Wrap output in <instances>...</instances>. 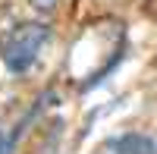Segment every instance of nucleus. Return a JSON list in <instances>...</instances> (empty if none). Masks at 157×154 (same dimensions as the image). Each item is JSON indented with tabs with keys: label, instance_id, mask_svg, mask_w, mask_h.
Wrapping results in <instances>:
<instances>
[{
	"label": "nucleus",
	"instance_id": "1",
	"mask_svg": "<svg viewBox=\"0 0 157 154\" xmlns=\"http://www.w3.org/2000/svg\"><path fill=\"white\" fill-rule=\"evenodd\" d=\"M47 41V29L44 25H22V29H16L10 35V41L3 44V63H6V69L13 75H22V72H29L35 66V60L38 54H41V47Z\"/></svg>",
	"mask_w": 157,
	"mask_h": 154
},
{
	"label": "nucleus",
	"instance_id": "3",
	"mask_svg": "<svg viewBox=\"0 0 157 154\" xmlns=\"http://www.w3.org/2000/svg\"><path fill=\"white\" fill-rule=\"evenodd\" d=\"M0 154H3V135H0Z\"/></svg>",
	"mask_w": 157,
	"mask_h": 154
},
{
	"label": "nucleus",
	"instance_id": "2",
	"mask_svg": "<svg viewBox=\"0 0 157 154\" xmlns=\"http://www.w3.org/2000/svg\"><path fill=\"white\" fill-rule=\"evenodd\" d=\"M110 148L116 154H157V142L151 135H141V132H126L120 138H113Z\"/></svg>",
	"mask_w": 157,
	"mask_h": 154
}]
</instances>
